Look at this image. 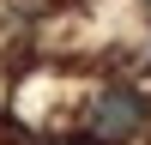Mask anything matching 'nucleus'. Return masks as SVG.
Segmentation results:
<instances>
[{"mask_svg":"<svg viewBox=\"0 0 151 145\" xmlns=\"http://www.w3.org/2000/svg\"><path fill=\"white\" fill-rule=\"evenodd\" d=\"M145 127H151V103L133 85H103L85 109V139H97V145H133Z\"/></svg>","mask_w":151,"mask_h":145,"instance_id":"obj_1","label":"nucleus"},{"mask_svg":"<svg viewBox=\"0 0 151 145\" xmlns=\"http://www.w3.org/2000/svg\"><path fill=\"white\" fill-rule=\"evenodd\" d=\"M145 6H151V0H145Z\"/></svg>","mask_w":151,"mask_h":145,"instance_id":"obj_2","label":"nucleus"},{"mask_svg":"<svg viewBox=\"0 0 151 145\" xmlns=\"http://www.w3.org/2000/svg\"><path fill=\"white\" fill-rule=\"evenodd\" d=\"M60 145H67V139H60Z\"/></svg>","mask_w":151,"mask_h":145,"instance_id":"obj_3","label":"nucleus"}]
</instances>
